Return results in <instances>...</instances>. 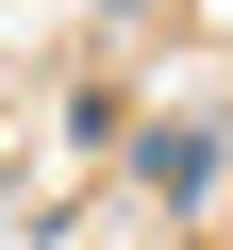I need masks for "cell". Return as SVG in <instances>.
<instances>
[{
	"instance_id": "6da1fadb",
	"label": "cell",
	"mask_w": 233,
	"mask_h": 250,
	"mask_svg": "<svg viewBox=\"0 0 233 250\" xmlns=\"http://www.w3.org/2000/svg\"><path fill=\"white\" fill-rule=\"evenodd\" d=\"M134 167H150V200H200V184H216V134L167 117V134H134Z\"/></svg>"
}]
</instances>
